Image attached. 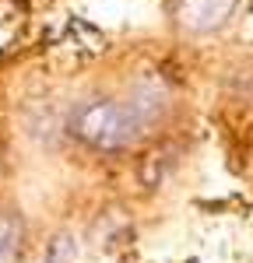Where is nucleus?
<instances>
[{
    "instance_id": "f257e3e1",
    "label": "nucleus",
    "mask_w": 253,
    "mask_h": 263,
    "mask_svg": "<svg viewBox=\"0 0 253 263\" xmlns=\"http://www.w3.org/2000/svg\"><path fill=\"white\" fill-rule=\"evenodd\" d=\"M148 123V112L134 102H116V99H92L74 105L67 130L81 144L95 151H123L141 137Z\"/></svg>"
},
{
    "instance_id": "f03ea898",
    "label": "nucleus",
    "mask_w": 253,
    "mask_h": 263,
    "mask_svg": "<svg viewBox=\"0 0 253 263\" xmlns=\"http://www.w3.org/2000/svg\"><path fill=\"white\" fill-rule=\"evenodd\" d=\"M236 11V0H176V21L193 32V35H208L218 32Z\"/></svg>"
},
{
    "instance_id": "7ed1b4c3",
    "label": "nucleus",
    "mask_w": 253,
    "mask_h": 263,
    "mask_svg": "<svg viewBox=\"0 0 253 263\" xmlns=\"http://www.w3.org/2000/svg\"><path fill=\"white\" fill-rule=\"evenodd\" d=\"M14 246H18V224L11 214H4L0 211V260L4 256H11L14 253Z\"/></svg>"
}]
</instances>
